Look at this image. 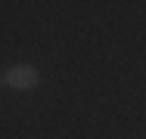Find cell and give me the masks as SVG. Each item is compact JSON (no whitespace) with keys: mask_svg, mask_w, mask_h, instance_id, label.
Listing matches in <instances>:
<instances>
[{"mask_svg":"<svg viewBox=\"0 0 146 139\" xmlns=\"http://www.w3.org/2000/svg\"><path fill=\"white\" fill-rule=\"evenodd\" d=\"M3 83L9 90H34L40 83V71L34 65H28V62H19V65L3 68Z\"/></svg>","mask_w":146,"mask_h":139,"instance_id":"obj_1","label":"cell"}]
</instances>
